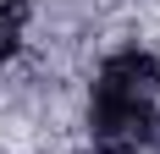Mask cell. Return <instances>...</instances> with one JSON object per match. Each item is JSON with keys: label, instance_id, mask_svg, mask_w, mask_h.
I'll return each instance as SVG.
<instances>
[{"label": "cell", "instance_id": "2", "mask_svg": "<svg viewBox=\"0 0 160 154\" xmlns=\"http://www.w3.org/2000/svg\"><path fill=\"white\" fill-rule=\"evenodd\" d=\"M28 22H33V0H0V66L22 55Z\"/></svg>", "mask_w": 160, "mask_h": 154}, {"label": "cell", "instance_id": "3", "mask_svg": "<svg viewBox=\"0 0 160 154\" xmlns=\"http://www.w3.org/2000/svg\"><path fill=\"white\" fill-rule=\"evenodd\" d=\"M144 149H149V154H160V105L149 110V127H144Z\"/></svg>", "mask_w": 160, "mask_h": 154}, {"label": "cell", "instance_id": "1", "mask_svg": "<svg viewBox=\"0 0 160 154\" xmlns=\"http://www.w3.org/2000/svg\"><path fill=\"white\" fill-rule=\"evenodd\" d=\"M155 99H160V55L144 50V44L111 50L94 66L88 110H83V127H88L94 154H138Z\"/></svg>", "mask_w": 160, "mask_h": 154}]
</instances>
